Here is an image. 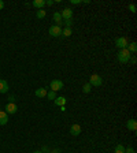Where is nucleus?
<instances>
[{"instance_id":"nucleus-1","label":"nucleus","mask_w":137,"mask_h":153,"mask_svg":"<svg viewBox=\"0 0 137 153\" xmlns=\"http://www.w3.org/2000/svg\"><path fill=\"white\" fill-rule=\"evenodd\" d=\"M116 58H118V62L122 64H126L129 63V60L132 58V53L129 52L127 49H119V52L116 55Z\"/></svg>"},{"instance_id":"nucleus-2","label":"nucleus","mask_w":137,"mask_h":153,"mask_svg":"<svg viewBox=\"0 0 137 153\" xmlns=\"http://www.w3.org/2000/svg\"><path fill=\"white\" fill-rule=\"evenodd\" d=\"M101 84H103V79H101L100 75H97V74L90 75V79H89V85H90V86L99 88V86H101Z\"/></svg>"},{"instance_id":"nucleus-3","label":"nucleus","mask_w":137,"mask_h":153,"mask_svg":"<svg viewBox=\"0 0 137 153\" xmlns=\"http://www.w3.org/2000/svg\"><path fill=\"white\" fill-rule=\"evenodd\" d=\"M4 111L7 115H14L18 111V105H16L15 103H7L4 107Z\"/></svg>"},{"instance_id":"nucleus-4","label":"nucleus","mask_w":137,"mask_h":153,"mask_svg":"<svg viewBox=\"0 0 137 153\" xmlns=\"http://www.w3.org/2000/svg\"><path fill=\"white\" fill-rule=\"evenodd\" d=\"M49 88H51V90H53V92H58V90L63 89V82H62L60 79H52L51 84H49Z\"/></svg>"},{"instance_id":"nucleus-5","label":"nucleus","mask_w":137,"mask_h":153,"mask_svg":"<svg viewBox=\"0 0 137 153\" xmlns=\"http://www.w3.org/2000/svg\"><path fill=\"white\" fill-rule=\"evenodd\" d=\"M115 45H116V48H119V49H126L127 45H129V41H127L126 37H118L115 40Z\"/></svg>"},{"instance_id":"nucleus-6","label":"nucleus","mask_w":137,"mask_h":153,"mask_svg":"<svg viewBox=\"0 0 137 153\" xmlns=\"http://www.w3.org/2000/svg\"><path fill=\"white\" fill-rule=\"evenodd\" d=\"M49 34L52 36V37H60L62 36V27L56 26V25H52V26L49 27Z\"/></svg>"},{"instance_id":"nucleus-7","label":"nucleus","mask_w":137,"mask_h":153,"mask_svg":"<svg viewBox=\"0 0 137 153\" xmlns=\"http://www.w3.org/2000/svg\"><path fill=\"white\" fill-rule=\"evenodd\" d=\"M70 134H71L73 137L79 135V134H81V126H79V124H77V123L71 124V127H70Z\"/></svg>"},{"instance_id":"nucleus-8","label":"nucleus","mask_w":137,"mask_h":153,"mask_svg":"<svg viewBox=\"0 0 137 153\" xmlns=\"http://www.w3.org/2000/svg\"><path fill=\"white\" fill-rule=\"evenodd\" d=\"M60 16H62V19H71V18H73V10H71V8H64L63 11H62V12H60Z\"/></svg>"},{"instance_id":"nucleus-9","label":"nucleus","mask_w":137,"mask_h":153,"mask_svg":"<svg viewBox=\"0 0 137 153\" xmlns=\"http://www.w3.org/2000/svg\"><path fill=\"white\" fill-rule=\"evenodd\" d=\"M126 127L129 129V131H136L137 130V122L136 119H130L126 122Z\"/></svg>"},{"instance_id":"nucleus-10","label":"nucleus","mask_w":137,"mask_h":153,"mask_svg":"<svg viewBox=\"0 0 137 153\" xmlns=\"http://www.w3.org/2000/svg\"><path fill=\"white\" fill-rule=\"evenodd\" d=\"M7 92H8V82L4 79H0V93L4 95Z\"/></svg>"},{"instance_id":"nucleus-11","label":"nucleus","mask_w":137,"mask_h":153,"mask_svg":"<svg viewBox=\"0 0 137 153\" xmlns=\"http://www.w3.org/2000/svg\"><path fill=\"white\" fill-rule=\"evenodd\" d=\"M8 123V115L5 111H0V126H5Z\"/></svg>"},{"instance_id":"nucleus-12","label":"nucleus","mask_w":137,"mask_h":153,"mask_svg":"<svg viewBox=\"0 0 137 153\" xmlns=\"http://www.w3.org/2000/svg\"><path fill=\"white\" fill-rule=\"evenodd\" d=\"M53 21L56 22V26H59V27L63 26V19L60 16V12H55L53 14Z\"/></svg>"},{"instance_id":"nucleus-13","label":"nucleus","mask_w":137,"mask_h":153,"mask_svg":"<svg viewBox=\"0 0 137 153\" xmlns=\"http://www.w3.org/2000/svg\"><path fill=\"white\" fill-rule=\"evenodd\" d=\"M34 95H36V97H38V99H44V97H47V90L44 89V88H38V89L34 92Z\"/></svg>"},{"instance_id":"nucleus-14","label":"nucleus","mask_w":137,"mask_h":153,"mask_svg":"<svg viewBox=\"0 0 137 153\" xmlns=\"http://www.w3.org/2000/svg\"><path fill=\"white\" fill-rule=\"evenodd\" d=\"M32 4L33 7H36L37 10H42V7L45 5V0H34Z\"/></svg>"},{"instance_id":"nucleus-15","label":"nucleus","mask_w":137,"mask_h":153,"mask_svg":"<svg viewBox=\"0 0 137 153\" xmlns=\"http://www.w3.org/2000/svg\"><path fill=\"white\" fill-rule=\"evenodd\" d=\"M55 105H58V107H63L64 104H66V97H63V96H62V97H56V99H55Z\"/></svg>"},{"instance_id":"nucleus-16","label":"nucleus","mask_w":137,"mask_h":153,"mask_svg":"<svg viewBox=\"0 0 137 153\" xmlns=\"http://www.w3.org/2000/svg\"><path fill=\"white\" fill-rule=\"evenodd\" d=\"M126 49H127V51H129L130 53H136V52H137V44H136V42H130V44L127 45Z\"/></svg>"},{"instance_id":"nucleus-17","label":"nucleus","mask_w":137,"mask_h":153,"mask_svg":"<svg viewBox=\"0 0 137 153\" xmlns=\"http://www.w3.org/2000/svg\"><path fill=\"white\" fill-rule=\"evenodd\" d=\"M73 34V30L70 29V27H64V29H62V36H64V37H70Z\"/></svg>"},{"instance_id":"nucleus-18","label":"nucleus","mask_w":137,"mask_h":153,"mask_svg":"<svg viewBox=\"0 0 137 153\" xmlns=\"http://www.w3.org/2000/svg\"><path fill=\"white\" fill-rule=\"evenodd\" d=\"M47 99L48 100H55L56 99V92H53V90H49V92H47Z\"/></svg>"},{"instance_id":"nucleus-19","label":"nucleus","mask_w":137,"mask_h":153,"mask_svg":"<svg viewBox=\"0 0 137 153\" xmlns=\"http://www.w3.org/2000/svg\"><path fill=\"white\" fill-rule=\"evenodd\" d=\"M45 15H47V12H45L44 10H37L36 16L38 18V19H42V18H45Z\"/></svg>"},{"instance_id":"nucleus-20","label":"nucleus","mask_w":137,"mask_h":153,"mask_svg":"<svg viewBox=\"0 0 137 153\" xmlns=\"http://www.w3.org/2000/svg\"><path fill=\"white\" fill-rule=\"evenodd\" d=\"M73 23H74V21H73V18H71V19H64L63 21V25L66 27H70V29H71V26H73Z\"/></svg>"},{"instance_id":"nucleus-21","label":"nucleus","mask_w":137,"mask_h":153,"mask_svg":"<svg viewBox=\"0 0 137 153\" xmlns=\"http://www.w3.org/2000/svg\"><path fill=\"white\" fill-rule=\"evenodd\" d=\"M115 153H125V146L123 145H116L115 146Z\"/></svg>"},{"instance_id":"nucleus-22","label":"nucleus","mask_w":137,"mask_h":153,"mask_svg":"<svg viewBox=\"0 0 137 153\" xmlns=\"http://www.w3.org/2000/svg\"><path fill=\"white\" fill-rule=\"evenodd\" d=\"M90 90H92V86L89 85V82H88V84H85L84 86H82V92H84V93H89Z\"/></svg>"},{"instance_id":"nucleus-23","label":"nucleus","mask_w":137,"mask_h":153,"mask_svg":"<svg viewBox=\"0 0 137 153\" xmlns=\"http://www.w3.org/2000/svg\"><path fill=\"white\" fill-rule=\"evenodd\" d=\"M125 153H136V150L132 146H127V148H125Z\"/></svg>"},{"instance_id":"nucleus-24","label":"nucleus","mask_w":137,"mask_h":153,"mask_svg":"<svg viewBox=\"0 0 137 153\" xmlns=\"http://www.w3.org/2000/svg\"><path fill=\"white\" fill-rule=\"evenodd\" d=\"M129 62H130L132 64H136V63H137V59H136V56H134V55H132V58H130V60H129Z\"/></svg>"},{"instance_id":"nucleus-25","label":"nucleus","mask_w":137,"mask_h":153,"mask_svg":"<svg viewBox=\"0 0 137 153\" xmlns=\"http://www.w3.org/2000/svg\"><path fill=\"white\" fill-rule=\"evenodd\" d=\"M41 152L42 153H49V148H48V146H42V148H41Z\"/></svg>"},{"instance_id":"nucleus-26","label":"nucleus","mask_w":137,"mask_h":153,"mask_svg":"<svg viewBox=\"0 0 137 153\" xmlns=\"http://www.w3.org/2000/svg\"><path fill=\"white\" fill-rule=\"evenodd\" d=\"M129 10L132 11V12H136V5H134V4H129Z\"/></svg>"},{"instance_id":"nucleus-27","label":"nucleus","mask_w":137,"mask_h":153,"mask_svg":"<svg viewBox=\"0 0 137 153\" xmlns=\"http://www.w3.org/2000/svg\"><path fill=\"white\" fill-rule=\"evenodd\" d=\"M70 3H71V4H81V3H82V1H81V0H71V1H70Z\"/></svg>"},{"instance_id":"nucleus-28","label":"nucleus","mask_w":137,"mask_h":153,"mask_svg":"<svg viewBox=\"0 0 137 153\" xmlns=\"http://www.w3.org/2000/svg\"><path fill=\"white\" fill-rule=\"evenodd\" d=\"M14 101H15V96L11 95L10 97H8V103H14Z\"/></svg>"},{"instance_id":"nucleus-29","label":"nucleus","mask_w":137,"mask_h":153,"mask_svg":"<svg viewBox=\"0 0 137 153\" xmlns=\"http://www.w3.org/2000/svg\"><path fill=\"white\" fill-rule=\"evenodd\" d=\"M49 153H60V149H52L49 150Z\"/></svg>"},{"instance_id":"nucleus-30","label":"nucleus","mask_w":137,"mask_h":153,"mask_svg":"<svg viewBox=\"0 0 137 153\" xmlns=\"http://www.w3.org/2000/svg\"><path fill=\"white\" fill-rule=\"evenodd\" d=\"M45 4H47V5H52L53 4V0H47V1H45Z\"/></svg>"},{"instance_id":"nucleus-31","label":"nucleus","mask_w":137,"mask_h":153,"mask_svg":"<svg viewBox=\"0 0 137 153\" xmlns=\"http://www.w3.org/2000/svg\"><path fill=\"white\" fill-rule=\"evenodd\" d=\"M3 8H4V1L0 0V10H3Z\"/></svg>"},{"instance_id":"nucleus-32","label":"nucleus","mask_w":137,"mask_h":153,"mask_svg":"<svg viewBox=\"0 0 137 153\" xmlns=\"http://www.w3.org/2000/svg\"><path fill=\"white\" fill-rule=\"evenodd\" d=\"M60 111H62V112H64V111H66V107H60Z\"/></svg>"},{"instance_id":"nucleus-33","label":"nucleus","mask_w":137,"mask_h":153,"mask_svg":"<svg viewBox=\"0 0 137 153\" xmlns=\"http://www.w3.org/2000/svg\"><path fill=\"white\" fill-rule=\"evenodd\" d=\"M33 153H42V152H41V150H34Z\"/></svg>"}]
</instances>
